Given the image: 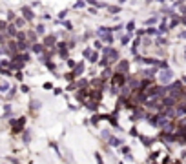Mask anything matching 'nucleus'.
I'll list each match as a JSON object with an SVG mask.
<instances>
[{
    "label": "nucleus",
    "instance_id": "21",
    "mask_svg": "<svg viewBox=\"0 0 186 164\" xmlns=\"http://www.w3.org/2000/svg\"><path fill=\"white\" fill-rule=\"evenodd\" d=\"M66 17H68V9H62V11H59V15L55 20H66Z\"/></svg>",
    "mask_w": 186,
    "mask_h": 164
},
{
    "label": "nucleus",
    "instance_id": "22",
    "mask_svg": "<svg viewBox=\"0 0 186 164\" xmlns=\"http://www.w3.org/2000/svg\"><path fill=\"white\" fill-rule=\"evenodd\" d=\"M88 60H89V62H99V51H95V49H93L91 57H89Z\"/></svg>",
    "mask_w": 186,
    "mask_h": 164
},
{
    "label": "nucleus",
    "instance_id": "19",
    "mask_svg": "<svg viewBox=\"0 0 186 164\" xmlns=\"http://www.w3.org/2000/svg\"><path fill=\"white\" fill-rule=\"evenodd\" d=\"M139 139L142 140V144L146 146V148H150V146H151V142H153V139H150V137H144V135H139Z\"/></svg>",
    "mask_w": 186,
    "mask_h": 164
},
{
    "label": "nucleus",
    "instance_id": "13",
    "mask_svg": "<svg viewBox=\"0 0 186 164\" xmlns=\"http://www.w3.org/2000/svg\"><path fill=\"white\" fill-rule=\"evenodd\" d=\"M106 9H108L109 15H117V13H121V11H122L121 6H109V4H108V8H106Z\"/></svg>",
    "mask_w": 186,
    "mask_h": 164
},
{
    "label": "nucleus",
    "instance_id": "17",
    "mask_svg": "<svg viewBox=\"0 0 186 164\" xmlns=\"http://www.w3.org/2000/svg\"><path fill=\"white\" fill-rule=\"evenodd\" d=\"M157 22H159V15L150 17V18H146V20H144V24H146V26H153V24H157Z\"/></svg>",
    "mask_w": 186,
    "mask_h": 164
},
{
    "label": "nucleus",
    "instance_id": "37",
    "mask_svg": "<svg viewBox=\"0 0 186 164\" xmlns=\"http://www.w3.org/2000/svg\"><path fill=\"white\" fill-rule=\"evenodd\" d=\"M179 38H184L186 40V29H183L181 33H179Z\"/></svg>",
    "mask_w": 186,
    "mask_h": 164
},
{
    "label": "nucleus",
    "instance_id": "36",
    "mask_svg": "<svg viewBox=\"0 0 186 164\" xmlns=\"http://www.w3.org/2000/svg\"><path fill=\"white\" fill-rule=\"evenodd\" d=\"M179 22H181L183 26H186V17H181V15H179Z\"/></svg>",
    "mask_w": 186,
    "mask_h": 164
},
{
    "label": "nucleus",
    "instance_id": "29",
    "mask_svg": "<svg viewBox=\"0 0 186 164\" xmlns=\"http://www.w3.org/2000/svg\"><path fill=\"white\" fill-rule=\"evenodd\" d=\"M15 79H17V80H24V71H22V69L17 71V73H15Z\"/></svg>",
    "mask_w": 186,
    "mask_h": 164
},
{
    "label": "nucleus",
    "instance_id": "30",
    "mask_svg": "<svg viewBox=\"0 0 186 164\" xmlns=\"http://www.w3.org/2000/svg\"><path fill=\"white\" fill-rule=\"evenodd\" d=\"M95 159H97V164H104V161H102V155L99 151H95Z\"/></svg>",
    "mask_w": 186,
    "mask_h": 164
},
{
    "label": "nucleus",
    "instance_id": "16",
    "mask_svg": "<svg viewBox=\"0 0 186 164\" xmlns=\"http://www.w3.org/2000/svg\"><path fill=\"white\" fill-rule=\"evenodd\" d=\"M168 38H164V37H155V46H168Z\"/></svg>",
    "mask_w": 186,
    "mask_h": 164
},
{
    "label": "nucleus",
    "instance_id": "24",
    "mask_svg": "<svg viewBox=\"0 0 186 164\" xmlns=\"http://www.w3.org/2000/svg\"><path fill=\"white\" fill-rule=\"evenodd\" d=\"M91 53H93V47H86V49L82 51V55H84V58H86V60L91 57Z\"/></svg>",
    "mask_w": 186,
    "mask_h": 164
},
{
    "label": "nucleus",
    "instance_id": "15",
    "mask_svg": "<svg viewBox=\"0 0 186 164\" xmlns=\"http://www.w3.org/2000/svg\"><path fill=\"white\" fill-rule=\"evenodd\" d=\"M126 27V33H130V35H133V31H135V20H130V22L124 26Z\"/></svg>",
    "mask_w": 186,
    "mask_h": 164
},
{
    "label": "nucleus",
    "instance_id": "9",
    "mask_svg": "<svg viewBox=\"0 0 186 164\" xmlns=\"http://www.w3.org/2000/svg\"><path fill=\"white\" fill-rule=\"evenodd\" d=\"M29 49H31L33 53H35V55H40V53L44 51V46H42V42H35V44H31V47H29Z\"/></svg>",
    "mask_w": 186,
    "mask_h": 164
},
{
    "label": "nucleus",
    "instance_id": "4",
    "mask_svg": "<svg viewBox=\"0 0 186 164\" xmlns=\"http://www.w3.org/2000/svg\"><path fill=\"white\" fill-rule=\"evenodd\" d=\"M159 80L162 82V84H170V82L173 80V71H171L170 67H166V69H161V71H159Z\"/></svg>",
    "mask_w": 186,
    "mask_h": 164
},
{
    "label": "nucleus",
    "instance_id": "3",
    "mask_svg": "<svg viewBox=\"0 0 186 164\" xmlns=\"http://www.w3.org/2000/svg\"><path fill=\"white\" fill-rule=\"evenodd\" d=\"M20 13H22V17L26 22H33V20H35V11H33L29 6H22V8H20Z\"/></svg>",
    "mask_w": 186,
    "mask_h": 164
},
{
    "label": "nucleus",
    "instance_id": "14",
    "mask_svg": "<svg viewBox=\"0 0 186 164\" xmlns=\"http://www.w3.org/2000/svg\"><path fill=\"white\" fill-rule=\"evenodd\" d=\"M13 24H15V27H17V29H22V27H24V26H26L27 22H26V20H24L22 17H20V18L17 17L15 20H13Z\"/></svg>",
    "mask_w": 186,
    "mask_h": 164
},
{
    "label": "nucleus",
    "instance_id": "31",
    "mask_svg": "<svg viewBox=\"0 0 186 164\" xmlns=\"http://www.w3.org/2000/svg\"><path fill=\"white\" fill-rule=\"evenodd\" d=\"M66 62H68V67H71V69H73L75 66H77V62H75V60H70V58H68Z\"/></svg>",
    "mask_w": 186,
    "mask_h": 164
},
{
    "label": "nucleus",
    "instance_id": "2",
    "mask_svg": "<svg viewBox=\"0 0 186 164\" xmlns=\"http://www.w3.org/2000/svg\"><path fill=\"white\" fill-rule=\"evenodd\" d=\"M26 126V117H18V119H11V128L13 133H22Z\"/></svg>",
    "mask_w": 186,
    "mask_h": 164
},
{
    "label": "nucleus",
    "instance_id": "7",
    "mask_svg": "<svg viewBox=\"0 0 186 164\" xmlns=\"http://www.w3.org/2000/svg\"><path fill=\"white\" fill-rule=\"evenodd\" d=\"M71 73H73V77H75V79H77V77H80V75L84 73V62H79V64L75 66L73 69H71Z\"/></svg>",
    "mask_w": 186,
    "mask_h": 164
},
{
    "label": "nucleus",
    "instance_id": "41",
    "mask_svg": "<svg viewBox=\"0 0 186 164\" xmlns=\"http://www.w3.org/2000/svg\"><path fill=\"white\" fill-rule=\"evenodd\" d=\"M171 2H175V0H171Z\"/></svg>",
    "mask_w": 186,
    "mask_h": 164
},
{
    "label": "nucleus",
    "instance_id": "12",
    "mask_svg": "<svg viewBox=\"0 0 186 164\" xmlns=\"http://www.w3.org/2000/svg\"><path fill=\"white\" fill-rule=\"evenodd\" d=\"M33 31L37 33V37H44V35H46V26H44V24H37Z\"/></svg>",
    "mask_w": 186,
    "mask_h": 164
},
{
    "label": "nucleus",
    "instance_id": "28",
    "mask_svg": "<svg viewBox=\"0 0 186 164\" xmlns=\"http://www.w3.org/2000/svg\"><path fill=\"white\" fill-rule=\"evenodd\" d=\"M24 131H26V133H24V142H29V140H31V133H29V129H24Z\"/></svg>",
    "mask_w": 186,
    "mask_h": 164
},
{
    "label": "nucleus",
    "instance_id": "40",
    "mask_svg": "<svg viewBox=\"0 0 186 164\" xmlns=\"http://www.w3.org/2000/svg\"><path fill=\"white\" fill-rule=\"evenodd\" d=\"M153 2H159V4H164V2H166V0H153Z\"/></svg>",
    "mask_w": 186,
    "mask_h": 164
},
{
    "label": "nucleus",
    "instance_id": "10",
    "mask_svg": "<svg viewBox=\"0 0 186 164\" xmlns=\"http://www.w3.org/2000/svg\"><path fill=\"white\" fill-rule=\"evenodd\" d=\"M132 37H133V35H130V33H126V35H122V37H121V46H122V47L130 46V44H132Z\"/></svg>",
    "mask_w": 186,
    "mask_h": 164
},
{
    "label": "nucleus",
    "instance_id": "8",
    "mask_svg": "<svg viewBox=\"0 0 186 164\" xmlns=\"http://www.w3.org/2000/svg\"><path fill=\"white\" fill-rule=\"evenodd\" d=\"M108 144H109V146H113V148H119V146H122V140H121V139H117L115 135H109V137H108Z\"/></svg>",
    "mask_w": 186,
    "mask_h": 164
},
{
    "label": "nucleus",
    "instance_id": "18",
    "mask_svg": "<svg viewBox=\"0 0 186 164\" xmlns=\"http://www.w3.org/2000/svg\"><path fill=\"white\" fill-rule=\"evenodd\" d=\"M18 15H17V13L15 11H13V9H9L8 13H6V20H8V22H13V20H15Z\"/></svg>",
    "mask_w": 186,
    "mask_h": 164
},
{
    "label": "nucleus",
    "instance_id": "26",
    "mask_svg": "<svg viewBox=\"0 0 186 164\" xmlns=\"http://www.w3.org/2000/svg\"><path fill=\"white\" fill-rule=\"evenodd\" d=\"M86 6H88V4L84 2V0H79V2L73 6V8H75V9H80V8H86Z\"/></svg>",
    "mask_w": 186,
    "mask_h": 164
},
{
    "label": "nucleus",
    "instance_id": "23",
    "mask_svg": "<svg viewBox=\"0 0 186 164\" xmlns=\"http://www.w3.org/2000/svg\"><path fill=\"white\" fill-rule=\"evenodd\" d=\"M93 49H95V51H99V49H102V42H100L99 38H95V40H93Z\"/></svg>",
    "mask_w": 186,
    "mask_h": 164
},
{
    "label": "nucleus",
    "instance_id": "11",
    "mask_svg": "<svg viewBox=\"0 0 186 164\" xmlns=\"http://www.w3.org/2000/svg\"><path fill=\"white\" fill-rule=\"evenodd\" d=\"M144 35H148V37H157V35H159V31H157L155 26H148L146 29H144Z\"/></svg>",
    "mask_w": 186,
    "mask_h": 164
},
{
    "label": "nucleus",
    "instance_id": "5",
    "mask_svg": "<svg viewBox=\"0 0 186 164\" xmlns=\"http://www.w3.org/2000/svg\"><path fill=\"white\" fill-rule=\"evenodd\" d=\"M115 64H117L115 66V71L124 73V75L128 73V69H130V60L128 58H122V60H119V62H115Z\"/></svg>",
    "mask_w": 186,
    "mask_h": 164
},
{
    "label": "nucleus",
    "instance_id": "33",
    "mask_svg": "<svg viewBox=\"0 0 186 164\" xmlns=\"http://www.w3.org/2000/svg\"><path fill=\"white\" fill-rule=\"evenodd\" d=\"M86 9H88V13H91V15H97V9H95V8H88V6H86Z\"/></svg>",
    "mask_w": 186,
    "mask_h": 164
},
{
    "label": "nucleus",
    "instance_id": "27",
    "mask_svg": "<svg viewBox=\"0 0 186 164\" xmlns=\"http://www.w3.org/2000/svg\"><path fill=\"white\" fill-rule=\"evenodd\" d=\"M177 9H179V13H181V17H186V4H181Z\"/></svg>",
    "mask_w": 186,
    "mask_h": 164
},
{
    "label": "nucleus",
    "instance_id": "39",
    "mask_svg": "<svg viewBox=\"0 0 186 164\" xmlns=\"http://www.w3.org/2000/svg\"><path fill=\"white\" fill-rule=\"evenodd\" d=\"M117 2H119V4H126L128 0H117Z\"/></svg>",
    "mask_w": 186,
    "mask_h": 164
},
{
    "label": "nucleus",
    "instance_id": "42",
    "mask_svg": "<svg viewBox=\"0 0 186 164\" xmlns=\"http://www.w3.org/2000/svg\"><path fill=\"white\" fill-rule=\"evenodd\" d=\"M153 164H157V162H153Z\"/></svg>",
    "mask_w": 186,
    "mask_h": 164
},
{
    "label": "nucleus",
    "instance_id": "6",
    "mask_svg": "<svg viewBox=\"0 0 186 164\" xmlns=\"http://www.w3.org/2000/svg\"><path fill=\"white\" fill-rule=\"evenodd\" d=\"M17 33H18V29L15 27V24L9 22V24H8V27H6V35H8L9 38H15V37H17Z\"/></svg>",
    "mask_w": 186,
    "mask_h": 164
},
{
    "label": "nucleus",
    "instance_id": "1",
    "mask_svg": "<svg viewBox=\"0 0 186 164\" xmlns=\"http://www.w3.org/2000/svg\"><path fill=\"white\" fill-rule=\"evenodd\" d=\"M55 44H57V33H51V35H44L42 37L44 49H55Z\"/></svg>",
    "mask_w": 186,
    "mask_h": 164
},
{
    "label": "nucleus",
    "instance_id": "20",
    "mask_svg": "<svg viewBox=\"0 0 186 164\" xmlns=\"http://www.w3.org/2000/svg\"><path fill=\"white\" fill-rule=\"evenodd\" d=\"M9 82H0V93H8L9 91Z\"/></svg>",
    "mask_w": 186,
    "mask_h": 164
},
{
    "label": "nucleus",
    "instance_id": "34",
    "mask_svg": "<svg viewBox=\"0 0 186 164\" xmlns=\"http://www.w3.org/2000/svg\"><path fill=\"white\" fill-rule=\"evenodd\" d=\"M122 153H124V155H130V148L124 146V144H122Z\"/></svg>",
    "mask_w": 186,
    "mask_h": 164
},
{
    "label": "nucleus",
    "instance_id": "32",
    "mask_svg": "<svg viewBox=\"0 0 186 164\" xmlns=\"http://www.w3.org/2000/svg\"><path fill=\"white\" fill-rule=\"evenodd\" d=\"M20 90H22V93H29V86H27V84H22V86H20Z\"/></svg>",
    "mask_w": 186,
    "mask_h": 164
},
{
    "label": "nucleus",
    "instance_id": "38",
    "mask_svg": "<svg viewBox=\"0 0 186 164\" xmlns=\"http://www.w3.org/2000/svg\"><path fill=\"white\" fill-rule=\"evenodd\" d=\"M181 82H183V84H186V75H183V79H181Z\"/></svg>",
    "mask_w": 186,
    "mask_h": 164
},
{
    "label": "nucleus",
    "instance_id": "25",
    "mask_svg": "<svg viewBox=\"0 0 186 164\" xmlns=\"http://www.w3.org/2000/svg\"><path fill=\"white\" fill-rule=\"evenodd\" d=\"M8 20H0V33H6V27H8Z\"/></svg>",
    "mask_w": 186,
    "mask_h": 164
},
{
    "label": "nucleus",
    "instance_id": "35",
    "mask_svg": "<svg viewBox=\"0 0 186 164\" xmlns=\"http://www.w3.org/2000/svg\"><path fill=\"white\" fill-rule=\"evenodd\" d=\"M44 90H53V84H51V82H46V84H44Z\"/></svg>",
    "mask_w": 186,
    "mask_h": 164
}]
</instances>
